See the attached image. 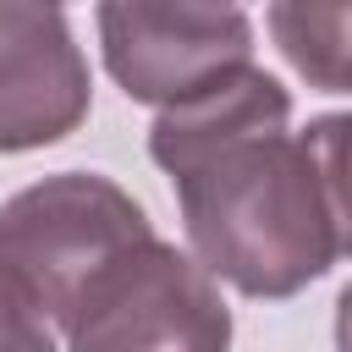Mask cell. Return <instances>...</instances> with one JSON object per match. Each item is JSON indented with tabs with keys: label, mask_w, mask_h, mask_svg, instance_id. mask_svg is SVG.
<instances>
[{
	"label": "cell",
	"mask_w": 352,
	"mask_h": 352,
	"mask_svg": "<svg viewBox=\"0 0 352 352\" xmlns=\"http://www.w3.org/2000/svg\"><path fill=\"white\" fill-rule=\"evenodd\" d=\"M148 236L143 204L110 176L66 170L0 204V270L50 319V330H66L82 292Z\"/></svg>",
	"instance_id": "7a4b0ae2"
},
{
	"label": "cell",
	"mask_w": 352,
	"mask_h": 352,
	"mask_svg": "<svg viewBox=\"0 0 352 352\" xmlns=\"http://www.w3.org/2000/svg\"><path fill=\"white\" fill-rule=\"evenodd\" d=\"M280 55L324 94H352V6H270Z\"/></svg>",
	"instance_id": "8992f818"
},
{
	"label": "cell",
	"mask_w": 352,
	"mask_h": 352,
	"mask_svg": "<svg viewBox=\"0 0 352 352\" xmlns=\"http://www.w3.org/2000/svg\"><path fill=\"white\" fill-rule=\"evenodd\" d=\"M286 116V88L242 66L148 126V154L176 182L198 264L248 297H292L336 258L314 160Z\"/></svg>",
	"instance_id": "6da1fadb"
},
{
	"label": "cell",
	"mask_w": 352,
	"mask_h": 352,
	"mask_svg": "<svg viewBox=\"0 0 352 352\" xmlns=\"http://www.w3.org/2000/svg\"><path fill=\"white\" fill-rule=\"evenodd\" d=\"M336 352H352V286L336 302Z\"/></svg>",
	"instance_id": "9c48e42d"
},
{
	"label": "cell",
	"mask_w": 352,
	"mask_h": 352,
	"mask_svg": "<svg viewBox=\"0 0 352 352\" xmlns=\"http://www.w3.org/2000/svg\"><path fill=\"white\" fill-rule=\"evenodd\" d=\"M88 116V60L55 6H0V154L44 148Z\"/></svg>",
	"instance_id": "5b68a950"
},
{
	"label": "cell",
	"mask_w": 352,
	"mask_h": 352,
	"mask_svg": "<svg viewBox=\"0 0 352 352\" xmlns=\"http://www.w3.org/2000/svg\"><path fill=\"white\" fill-rule=\"evenodd\" d=\"M0 352H55L50 319L22 297V286L0 270Z\"/></svg>",
	"instance_id": "ba28073f"
},
{
	"label": "cell",
	"mask_w": 352,
	"mask_h": 352,
	"mask_svg": "<svg viewBox=\"0 0 352 352\" xmlns=\"http://www.w3.org/2000/svg\"><path fill=\"white\" fill-rule=\"evenodd\" d=\"M302 148H308L314 176H319L336 258H352V110L346 116H319L302 132Z\"/></svg>",
	"instance_id": "52a82bcc"
},
{
	"label": "cell",
	"mask_w": 352,
	"mask_h": 352,
	"mask_svg": "<svg viewBox=\"0 0 352 352\" xmlns=\"http://www.w3.org/2000/svg\"><path fill=\"white\" fill-rule=\"evenodd\" d=\"M60 336L72 352H226L231 308L198 258L148 236L82 292Z\"/></svg>",
	"instance_id": "3957f363"
},
{
	"label": "cell",
	"mask_w": 352,
	"mask_h": 352,
	"mask_svg": "<svg viewBox=\"0 0 352 352\" xmlns=\"http://www.w3.org/2000/svg\"><path fill=\"white\" fill-rule=\"evenodd\" d=\"M110 77L143 104H182L253 66V28L231 6H99Z\"/></svg>",
	"instance_id": "277c9868"
}]
</instances>
